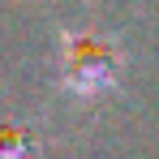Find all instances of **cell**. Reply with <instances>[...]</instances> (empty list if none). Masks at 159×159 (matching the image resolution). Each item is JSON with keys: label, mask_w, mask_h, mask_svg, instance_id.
Listing matches in <instances>:
<instances>
[{"label": "cell", "mask_w": 159, "mask_h": 159, "mask_svg": "<svg viewBox=\"0 0 159 159\" xmlns=\"http://www.w3.org/2000/svg\"><path fill=\"white\" fill-rule=\"evenodd\" d=\"M65 69H69V73H65V78H69V90H78V95H99V90H107V86H112V73H116L107 43L90 39V34H73V39H69Z\"/></svg>", "instance_id": "cell-1"}]
</instances>
